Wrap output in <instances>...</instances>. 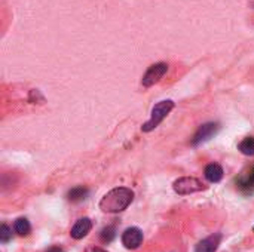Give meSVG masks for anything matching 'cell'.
<instances>
[{"label": "cell", "mask_w": 254, "mask_h": 252, "mask_svg": "<svg viewBox=\"0 0 254 252\" xmlns=\"http://www.w3.org/2000/svg\"><path fill=\"white\" fill-rule=\"evenodd\" d=\"M88 189L86 187H83V186H77V187H73L71 190H68V193H67V199L70 201V202H73V203H77V202H82V201H85L86 199V196H88Z\"/></svg>", "instance_id": "30bf717a"}, {"label": "cell", "mask_w": 254, "mask_h": 252, "mask_svg": "<svg viewBox=\"0 0 254 252\" xmlns=\"http://www.w3.org/2000/svg\"><path fill=\"white\" fill-rule=\"evenodd\" d=\"M174 108V102L171 101V100H165V101H161V102H158L155 107H153V110H152V114H150V119L143 125V132H150V131H153L168 114H170V111Z\"/></svg>", "instance_id": "7a4b0ae2"}, {"label": "cell", "mask_w": 254, "mask_h": 252, "mask_svg": "<svg viewBox=\"0 0 254 252\" xmlns=\"http://www.w3.org/2000/svg\"><path fill=\"white\" fill-rule=\"evenodd\" d=\"M240 151L246 156H254V137H247L244 138L240 146H238Z\"/></svg>", "instance_id": "7c38bea8"}, {"label": "cell", "mask_w": 254, "mask_h": 252, "mask_svg": "<svg viewBox=\"0 0 254 252\" xmlns=\"http://www.w3.org/2000/svg\"><path fill=\"white\" fill-rule=\"evenodd\" d=\"M173 189L177 195H182V196H186V195H192V193H196V192H201L204 190V184L198 180V178H193V177H182L179 180H176L173 183Z\"/></svg>", "instance_id": "3957f363"}, {"label": "cell", "mask_w": 254, "mask_h": 252, "mask_svg": "<svg viewBox=\"0 0 254 252\" xmlns=\"http://www.w3.org/2000/svg\"><path fill=\"white\" fill-rule=\"evenodd\" d=\"M223 168L219 165V163H210L205 166V171H204V175L205 178L210 181V183H219L222 181L223 178Z\"/></svg>", "instance_id": "9c48e42d"}, {"label": "cell", "mask_w": 254, "mask_h": 252, "mask_svg": "<svg viewBox=\"0 0 254 252\" xmlns=\"http://www.w3.org/2000/svg\"><path fill=\"white\" fill-rule=\"evenodd\" d=\"M219 129H220L219 123H214V122H208V123L201 125L192 138V146H199V144L208 141L211 137H214L219 132Z\"/></svg>", "instance_id": "5b68a950"}, {"label": "cell", "mask_w": 254, "mask_h": 252, "mask_svg": "<svg viewBox=\"0 0 254 252\" xmlns=\"http://www.w3.org/2000/svg\"><path fill=\"white\" fill-rule=\"evenodd\" d=\"M246 186H254V169L250 172V177H249V181H247V184Z\"/></svg>", "instance_id": "2e32d148"}, {"label": "cell", "mask_w": 254, "mask_h": 252, "mask_svg": "<svg viewBox=\"0 0 254 252\" xmlns=\"http://www.w3.org/2000/svg\"><path fill=\"white\" fill-rule=\"evenodd\" d=\"M167 71H168V64H165V62H158V64L150 65V67L147 68V71L144 73L143 79H141V85H143L144 88L153 86L155 83H158V82L164 77V74H165Z\"/></svg>", "instance_id": "277c9868"}, {"label": "cell", "mask_w": 254, "mask_h": 252, "mask_svg": "<svg viewBox=\"0 0 254 252\" xmlns=\"http://www.w3.org/2000/svg\"><path fill=\"white\" fill-rule=\"evenodd\" d=\"M85 252H109L106 251V250H103V248H100V247H88Z\"/></svg>", "instance_id": "9a60e30c"}, {"label": "cell", "mask_w": 254, "mask_h": 252, "mask_svg": "<svg viewBox=\"0 0 254 252\" xmlns=\"http://www.w3.org/2000/svg\"><path fill=\"white\" fill-rule=\"evenodd\" d=\"M10 239H12V230L6 224H1L0 226V242L1 244H6Z\"/></svg>", "instance_id": "5bb4252c"}, {"label": "cell", "mask_w": 254, "mask_h": 252, "mask_svg": "<svg viewBox=\"0 0 254 252\" xmlns=\"http://www.w3.org/2000/svg\"><path fill=\"white\" fill-rule=\"evenodd\" d=\"M220 241H222V236L219 233L216 235H211L208 238H205L204 241H201L196 248H195V252H216L219 245H220Z\"/></svg>", "instance_id": "ba28073f"}, {"label": "cell", "mask_w": 254, "mask_h": 252, "mask_svg": "<svg viewBox=\"0 0 254 252\" xmlns=\"http://www.w3.org/2000/svg\"><path fill=\"white\" fill-rule=\"evenodd\" d=\"M134 201V192L128 187H116L103 196L100 209L107 214H119L125 211Z\"/></svg>", "instance_id": "6da1fadb"}, {"label": "cell", "mask_w": 254, "mask_h": 252, "mask_svg": "<svg viewBox=\"0 0 254 252\" xmlns=\"http://www.w3.org/2000/svg\"><path fill=\"white\" fill-rule=\"evenodd\" d=\"M115 236H116V229L112 227V226L104 227V229L101 230V233H100V239H101V242H104V244H110V242L115 239Z\"/></svg>", "instance_id": "4fadbf2b"}, {"label": "cell", "mask_w": 254, "mask_h": 252, "mask_svg": "<svg viewBox=\"0 0 254 252\" xmlns=\"http://www.w3.org/2000/svg\"><path fill=\"white\" fill-rule=\"evenodd\" d=\"M91 229H92V221L89 220V218H80V220H77L76 223H74V226L71 227V230H70V236L73 238V239H76V241H80V239H83L89 232H91Z\"/></svg>", "instance_id": "52a82bcc"}, {"label": "cell", "mask_w": 254, "mask_h": 252, "mask_svg": "<svg viewBox=\"0 0 254 252\" xmlns=\"http://www.w3.org/2000/svg\"><path fill=\"white\" fill-rule=\"evenodd\" d=\"M143 244V232L138 227H128L122 233V245L127 250H137Z\"/></svg>", "instance_id": "8992f818"}, {"label": "cell", "mask_w": 254, "mask_h": 252, "mask_svg": "<svg viewBox=\"0 0 254 252\" xmlns=\"http://www.w3.org/2000/svg\"><path fill=\"white\" fill-rule=\"evenodd\" d=\"M46 252H64V251H63V248H60V247H51V248H49Z\"/></svg>", "instance_id": "e0dca14e"}, {"label": "cell", "mask_w": 254, "mask_h": 252, "mask_svg": "<svg viewBox=\"0 0 254 252\" xmlns=\"http://www.w3.org/2000/svg\"><path fill=\"white\" fill-rule=\"evenodd\" d=\"M13 230L18 236H28L30 232H31V226L28 223L27 218L21 217V218H16L15 223H13Z\"/></svg>", "instance_id": "8fae6325"}]
</instances>
